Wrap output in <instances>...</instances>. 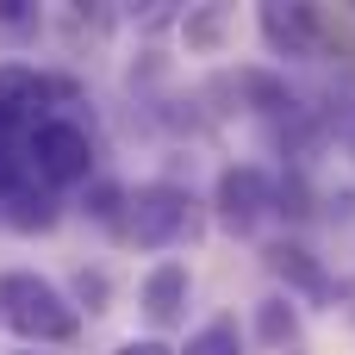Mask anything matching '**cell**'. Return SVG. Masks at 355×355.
I'll use <instances>...</instances> for the list:
<instances>
[{"label":"cell","mask_w":355,"mask_h":355,"mask_svg":"<svg viewBox=\"0 0 355 355\" xmlns=\"http://www.w3.org/2000/svg\"><path fill=\"white\" fill-rule=\"evenodd\" d=\"M0 318H6L12 337H25L31 349L69 343V337L81 331V306H75L56 281L31 275V268H6V275H0Z\"/></svg>","instance_id":"6da1fadb"},{"label":"cell","mask_w":355,"mask_h":355,"mask_svg":"<svg viewBox=\"0 0 355 355\" xmlns=\"http://www.w3.org/2000/svg\"><path fill=\"white\" fill-rule=\"evenodd\" d=\"M193 225V193L175 181H144L137 193H125V237L137 250H168L181 243Z\"/></svg>","instance_id":"7a4b0ae2"},{"label":"cell","mask_w":355,"mask_h":355,"mask_svg":"<svg viewBox=\"0 0 355 355\" xmlns=\"http://www.w3.org/2000/svg\"><path fill=\"white\" fill-rule=\"evenodd\" d=\"M87 175H94V137L75 119H44L31 131V181L56 193V187H81Z\"/></svg>","instance_id":"3957f363"},{"label":"cell","mask_w":355,"mask_h":355,"mask_svg":"<svg viewBox=\"0 0 355 355\" xmlns=\"http://www.w3.org/2000/svg\"><path fill=\"white\" fill-rule=\"evenodd\" d=\"M268 212H281V187H275V175H268L262 162H231V168L218 175V187H212V218H218V231L250 237Z\"/></svg>","instance_id":"277c9868"},{"label":"cell","mask_w":355,"mask_h":355,"mask_svg":"<svg viewBox=\"0 0 355 355\" xmlns=\"http://www.w3.org/2000/svg\"><path fill=\"white\" fill-rule=\"evenodd\" d=\"M56 94H69V81H56V75H44V69H25V62H6V69H0V125L31 137L44 119H56V112H50Z\"/></svg>","instance_id":"5b68a950"},{"label":"cell","mask_w":355,"mask_h":355,"mask_svg":"<svg viewBox=\"0 0 355 355\" xmlns=\"http://www.w3.org/2000/svg\"><path fill=\"white\" fill-rule=\"evenodd\" d=\"M187 300H193V268L187 262H156L137 287V306L150 324H181L187 318Z\"/></svg>","instance_id":"8992f818"},{"label":"cell","mask_w":355,"mask_h":355,"mask_svg":"<svg viewBox=\"0 0 355 355\" xmlns=\"http://www.w3.org/2000/svg\"><path fill=\"white\" fill-rule=\"evenodd\" d=\"M256 25H262V44L275 56H306L318 44V12L312 6H262Z\"/></svg>","instance_id":"52a82bcc"},{"label":"cell","mask_w":355,"mask_h":355,"mask_svg":"<svg viewBox=\"0 0 355 355\" xmlns=\"http://www.w3.org/2000/svg\"><path fill=\"white\" fill-rule=\"evenodd\" d=\"M268 268L287 281V300H293V293H306V300H331V275H324V262H318L306 243H293V237L268 243Z\"/></svg>","instance_id":"ba28073f"},{"label":"cell","mask_w":355,"mask_h":355,"mask_svg":"<svg viewBox=\"0 0 355 355\" xmlns=\"http://www.w3.org/2000/svg\"><path fill=\"white\" fill-rule=\"evenodd\" d=\"M31 187V137L0 125V200H19Z\"/></svg>","instance_id":"9c48e42d"},{"label":"cell","mask_w":355,"mask_h":355,"mask_svg":"<svg viewBox=\"0 0 355 355\" xmlns=\"http://www.w3.org/2000/svg\"><path fill=\"white\" fill-rule=\"evenodd\" d=\"M256 337H262L268 349H287V343L300 337V306H293L287 293H268V300L256 306Z\"/></svg>","instance_id":"30bf717a"},{"label":"cell","mask_w":355,"mask_h":355,"mask_svg":"<svg viewBox=\"0 0 355 355\" xmlns=\"http://www.w3.org/2000/svg\"><path fill=\"white\" fill-rule=\"evenodd\" d=\"M175 355H243V331H237V318H206L187 337V349H175Z\"/></svg>","instance_id":"8fae6325"},{"label":"cell","mask_w":355,"mask_h":355,"mask_svg":"<svg viewBox=\"0 0 355 355\" xmlns=\"http://www.w3.org/2000/svg\"><path fill=\"white\" fill-rule=\"evenodd\" d=\"M6 218H12L19 231H50V225H56V200H50L44 187H37V193L25 187L19 200H6Z\"/></svg>","instance_id":"7c38bea8"},{"label":"cell","mask_w":355,"mask_h":355,"mask_svg":"<svg viewBox=\"0 0 355 355\" xmlns=\"http://www.w3.org/2000/svg\"><path fill=\"white\" fill-rule=\"evenodd\" d=\"M75 293H81V306H87V312H100V300H106V275H81V281H75Z\"/></svg>","instance_id":"4fadbf2b"},{"label":"cell","mask_w":355,"mask_h":355,"mask_svg":"<svg viewBox=\"0 0 355 355\" xmlns=\"http://www.w3.org/2000/svg\"><path fill=\"white\" fill-rule=\"evenodd\" d=\"M112 355H175V349H168L162 337H131V343H119Z\"/></svg>","instance_id":"5bb4252c"},{"label":"cell","mask_w":355,"mask_h":355,"mask_svg":"<svg viewBox=\"0 0 355 355\" xmlns=\"http://www.w3.org/2000/svg\"><path fill=\"white\" fill-rule=\"evenodd\" d=\"M25 355H37V349H25Z\"/></svg>","instance_id":"9a60e30c"}]
</instances>
